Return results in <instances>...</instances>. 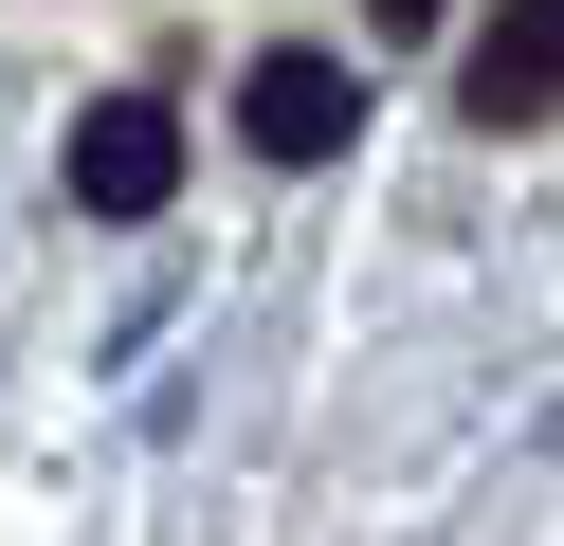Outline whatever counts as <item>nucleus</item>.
I'll return each instance as SVG.
<instances>
[{"mask_svg": "<svg viewBox=\"0 0 564 546\" xmlns=\"http://www.w3.org/2000/svg\"><path fill=\"white\" fill-rule=\"evenodd\" d=\"M74 201H91V218H164V201H183V128H164L147 92L74 109Z\"/></svg>", "mask_w": 564, "mask_h": 546, "instance_id": "1", "label": "nucleus"}, {"mask_svg": "<svg viewBox=\"0 0 564 546\" xmlns=\"http://www.w3.org/2000/svg\"><path fill=\"white\" fill-rule=\"evenodd\" d=\"M474 128H546V0H510L474 36Z\"/></svg>", "mask_w": 564, "mask_h": 546, "instance_id": "3", "label": "nucleus"}, {"mask_svg": "<svg viewBox=\"0 0 564 546\" xmlns=\"http://www.w3.org/2000/svg\"><path fill=\"white\" fill-rule=\"evenodd\" d=\"M365 19H382V36H419V19H437V0H365Z\"/></svg>", "mask_w": 564, "mask_h": 546, "instance_id": "4", "label": "nucleus"}, {"mask_svg": "<svg viewBox=\"0 0 564 546\" xmlns=\"http://www.w3.org/2000/svg\"><path fill=\"white\" fill-rule=\"evenodd\" d=\"M237 128H256L273 164H328V146L365 128V73H346V55H256V73H237Z\"/></svg>", "mask_w": 564, "mask_h": 546, "instance_id": "2", "label": "nucleus"}]
</instances>
